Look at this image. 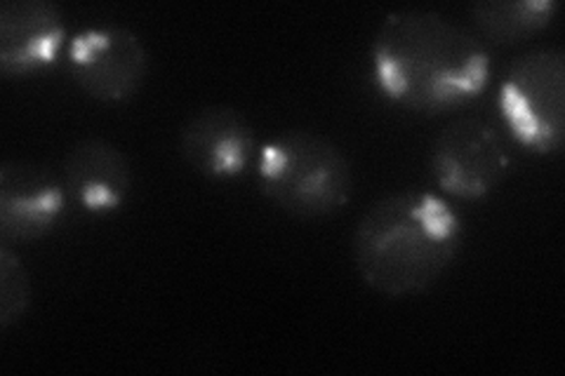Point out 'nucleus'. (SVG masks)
Listing matches in <instances>:
<instances>
[{"mask_svg": "<svg viewBox=\"0 0 565 376\" xmlns=\"http://www.w3.org/2000/svg\"><path fill=\"white\" fill-rule=\"evenodd\" d=\"M507 130L535 153H554L565 139V55L561 47L527 50L500 89Z\"/></svg>", "mask_w": 565, "mask_h": 376, "instance_id": "obj_4", "label": "nucleus"}, {"mask_svg": "<svg viewBox=\"0 0 565 376\" xmlns=\"http://www.w3.org/2000/svg\"><path fill=\"white\" fill-rule=\"evenodd\" d=\"M71 78L104 104L128 101L147 80L149 55L139 35L126 26H90L68 45Z\"/></svg>", "mask_w": 565, "mask_h": 376, "instance_id": "obj_6", "label": "nucleus"}, {"mask_svg": "<svg viewBox=\"0 0 565 376\" xmlns=\"http://www.w3.org/2000/svg\"><path fill=\"white\" fill-rule=\"evenodd\" d=\"M509 165L511 158L502 132L483 118L452 120L431 147L436 184L462 201L486 198L504 182Z\"/></svg>", "mask_w": 565, "mask_h": 376, "instance_id": "obj_5", "label": "nucleus"}, {"mask_svg": "<svg viewBox=\"0 0 565 376\" xmlns=\"http://www.w3.org/2000/svg\"><path fill=\"white\" fill-rule=\"evenodd\" d=\"M370 60L382 93L419 114H444L479 99L492 68L479 35L429 10L386 14Z\"/></svg>", "mask_w": 565, "mask_h": 376, "instance_id": "obj_1", "label": "nucleus"}, {"mask_svg": "<svg viewBox=\"0 0 565 376\" xmlns=\"http://www.w3.org/2000/svg\"><path fill=\"white\" fill-rule=\"evenodd\" d=\"M66 186L45 165L6 160L0 165V233L6 243L45 238L62 219Z\"/></svg>", "mask_w": 565, "mask_h": 376, "instance_id": "obj_7", "label": "nucleus"}, {"mask_svg": "<svg viewBox=\"0 0 565 376\" xmlns=\"http://www.w3.org/2000/svg\"><path fill=\"white\" fill-rule=\"evenodd\" d=\"M62 182L83 210L95 214L114 212L132 191V165L111 141L85 137L66 151Z\"/></svg>", "mask_w": 565, "mask_h": 376, "instance_id": "obj_10", "label": "nucleus"}, {"mask_svg": "<svg viewBox=\"0 0 565 376\" xmlns=\"http://www.w3.org/2000/svg\"><path fill=\"white\" fill-rule=\"evenodd\" d=\"M255 151V128L234 106H205L180 130L184 163L210 179H234L243 174Z\"/></svg>", "mask_w": 565, "mask_h": 376, "instance_id": "obj_8", "label": "nucleus"}, {"mask_svg": "<svg viewBox=\"0 0 565 376\" xmlns=\"http://www.w3.org/2000/svg\"><path fill=\"white\" fill-rule=\"evenodd\" d=\"M469 12L476 31L486 41L511 45L550 26L556 3L554 0H481Z\"/></svg>", "mask_w": 565, "mask_h": 376, "instance_id": "obj_11", "label": "nucleus"}, {"mask_svg": "<svg viewBox=\"0 0 565 376\" xmlns=\"http://www.w3.org/2000/svg\"><path fill=\"white\" fill-rule=\"evenodd\" d=\"M262 193L297 219H323L342 212L353 193L347 153L321 132L288 130L257 155Z\"/></svg>", "mask_w": 565, "mask_h": 376, "instance_id": "obj_3", "label": "nucleus"}, {"mask_svg": "<svg viewBox=\"0 0 565 376\" xmlns=\"http://www.w3.org/2000/svg\"><path fill=\"white\" fill-rule=\"evenodd\" d=\"M66 39L64 17L47 0H6L0 6V68L6 78L41 74Z\"/></svg>", "mask_w": 565, "mask_h": 376, "instance_id": "obj_9", "label": "nucleus"}, {"mask_svg": "<svg viewBox=\"0 0 565 376\" xmlns=\"http://www.w3.org/2000/svg\"><path fill=\"white\" fill-rule=\"evenodd\" d=\"M31 307V278L10 243L0 247V327L10 330Z\"/></svg>", "mask_w": 565, "mask_h": 376, "instance_id": "obj_12", "label": "nucleus"}, {"mask_svg": "<svg viewBox=\"0 0 565 376\" xmlns=\"http://www.w3.org/2000/svg\"><path fill=\"white\" fill-rule=\"evenodd\" d=\"M462 247V219L436 193L396 191L370 205L353 230V264L367 288L411 297L436 284Z\"/></svg>", "mask_w": 565, "mask_h": 376, "instance_id": "obj_2", "label": "nucleus"}]
</instances>
